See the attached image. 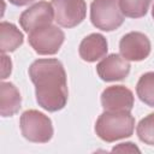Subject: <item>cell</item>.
Here are the masks:
<instances>
[{"label": "cell", "instance_id": "cell-1", "mask_svg": "<svg viewBox=\"0 0 154 154\" xmlns=\"http://www.w3.org/2000/svg\"><path fill=\"white\" fill-rule=\"evenodd\" d=\"M38 106L48 112L63 109L69 99L65 69L58 59H37L29 67Z\"/></svg>", "mask_w": 154, "mask_h": 154}, {"label": "cell", "instance_id": "cell-2", "mask_svg": "<svg viewBox=\"0 0 154 154\" xmlns=\"http://www.w3.org/2000/svg\"><path fill=\"white\" fill-rule=\"evenodd\" d=\"M135 118L126 111H103L96 123L95 132L105 142H116L134 134Z\"/></svg>", "mask_w": 154, "mask_h": 154}, {"label": "cell", "instance_id": "cell-3", "mask_svg": "<svg viewBox=\"0 0 154 154\" xmlns=\"http://www.w3.org/2000/svg\"><path fill=\"white\" fill-rule=\"evenodd\" d=\"M19 126L23 137L34 143L49 142L54 132L51 118L37 109L23 112L19 119Z\"/></svg>", "mask_w": 154, "mask_h": 154}, {"label": "cell", "instance_id": "cell-4", "mask_svg": "<svg viewBox=\"0 0 154 154\" xmlns=\"http://www.w3.org/2000/svg\"><path fill=\"white\" fill-rule=\"evenodd\" d=\"M119 0H93L90 5L91 24L102 31H113L124 23Z\"/></svg>", "mask_w": 154, "mask_h": 154}, {"label": "cell", "instance_id": "cell-5", "mask_svg": "<svg viewBox=\"0 0 154 154\" xmlns=\"http://www.w3.org/2000/svg\"><path fill=\"white\" fill-rule=\"evenodd\" d=\"M65 34L57 25L49 24L29 32V45L40 55H53L64 43Z\"/></svg>", "mask_w": 154, "mask_h": 154}, {"label": "cell", "instance_id": "cell-6", "mask_svg": "<svg viewBox=\"0 0 154 154\" xmlns=\"http://www.w3.org/2000/svg\"><path fill=\"white\" fill-rule=\"evenodd\" d=\"M54 20L63 28H73L81 24L87 16L84 0H52Z\"/></svg>", "mask_w": 154, "mask_h": 154}, {"label": "cell", "instance_id": "cell-7", "mask_svg": "<svg viewBox=\"0 0 154 154\" xmlns=\"http://www.w3.org/2000/svg\"><path fill=\"white\" fill-rule=\"evenodd\" d=\"M119 51L120 55L129 61H142L150 54L152 45L143 32L130 31L120 38Z\"/></svg>", "mask_w": 154, "mask_h": 154}, {"label": "cell", "instance_id": "cell-8", "mask_svg": "<svg viewBox=\"0 0 154 154\" xmlns=\"http://www.w3.org/2000/svg\"><path fill=\"white\" fill-rule=\"evenodd\" d=\"M54 20V10L52 4L47 1H38L25 11L19 17V24L25 32H31L38 28L52 24Z\"/></svg>", "mask_w": 154, "mask_h": 154}, {"label": "cell", "instance_id": "cell-9", "mask_svg": "<svg viewBox=\"0 0 154 154\" xmlns=\"http://www.w3.org/2000/svg\"><path fill=\"white\" fill-rule=\"evenodd\" d=\"M101 105L105 111L131 112L135 105L132 91L124 85H111L101 93Z\"/></svg>", "mask_w": 154, "mask_h": 154}, {"label": "cell", "instance_id": "cell-10", "mask_svg": "<svg viewBox=\"0 0 154 154\" xmlns=\"http://www.w3.org/2000/svg\"><path fill=\"white\" fill-rule=\"evenodd\" d=\"M130 63L120 54H109L105 57L97 65L96 72L99 77L105 82L122 81L128 77L130 72Z\"/></svg>", "mask_w": 154, "mask_h": 154}, {"label": "cell", "instance_id": "cell-11", "mask_svg": "<svg viewBox=\"0 0 154 154\" xmlns=\"http://www.w3.org/2000/svg\"><path fill=\"white\" fill-rule=\"evenodd\" d=\"M108 51L107 40L103 35L93 32L85 36L79 43V57L87 63H94L106 57Z\"/></svg>", "mask_w": 154, "mask_h": 154}, {"label": "cell", "instance_id": "cell-12", "mask_svg": "<svg viewBox=\"0 0 154 154\" xmlns=\"http://www.w3.org/2000/svg\"><path fill=\"white\" fill-rule=\"evenodd\" d=\"M22 105V96L17 87L11 82L0 84V114L2 117L14 116Z\"/></svg>", "mask_w": 154, "mask_h": 154}, {"label": "cell", "instance_id": "cell-13", "mask_svg": "<svg viewBox=\"0 0 154 154\" xmlns=\"http://www.w3.org/2000/svg\"><path fill=\"white\" fill-rule=\"evenodd\" d=\"M24 42V36L19 29L10 22H1L0 24V49L1 53L14 52Z\"/></svg>", "mask_w": 154, "mask_h": 154}, {"label": "cell", "instance_id": "cell-14", "mask_svg": "<svg viewBox=\"0 0 154 154\" xmlns=\"http://www.w3.org/2000/svg\"><path fill=\"white\" fill-rule=\"evenodd\" d=\"M136 94L142 102H144L149 107H154V72L143 73L137 84H136Z\"/></svg>", "mask_w": 154, "mask_h": 154}, {"label": "cell", "instance_id": "cell-15", "mask_svg": "<svg viewBox=\"0 0 154 154\" xmlns=\"http://www.w3.org/2000/svg\"><path fill=\"white\" fill-rule=\"evenodd\" d=\"M152 0H119V6L124 16L129 18H141L147 14Z\"/></svg>", "mask_w": 154, "mask_h": 154}, {"label": "cell", "instance_id": "cell-16", "mask_svg": "<svg viewBox=\"0 0 154 154\" xmlns=\"http://www.w3.org/2000/svg\"><path fill=\"white\" fill-rule=\"evenodd\" d=\"M136 132L140 141L148 146H154V113H149L140 120Z\"/></svg>", "mask_w": 154, "mask_h": 154}, {"label": "cell", "instance_id": "cell-17", "mask_svg": "<svg viewBox=\"0 0 154 154\" xmlns=\"http://www.w3.org/2000/svg\"><path fill=\"white\" fill-rule=\"evenodd\" d=\"M112 153H141L140 148L132 143V142H125V143H119L116 147L112 148Z\"/></svg>", "mask_w": 154, "mask_h": 154}, {"label": "cell", "instance_id": "cell-18", "mask_svg": "<svg viewBox=\"0 0 154 154\" xmlns=\"http://www.w3.org/2000/svg\"><path fill=\"white\" fill-rule=\"evenodd\" d=\"M1 65H2L1 79H5L11 75V71H12V61L7 55H5V53H2L1 55Z\"/></svg>", "mask_w": 154, "mask_h": 154}, {"label": "cell", "instance_id": "cell-19", "mask_svg": "<svg viewBox=\"0 0 154 154\" xmlns=\"http://www.w3.org/2000/svg\"><path fill=\"white\" fill-rule=\"evenodd\" d=\"M8 1L14 6H25V5H29L30 2H32L35 0H8Z\"/></svg>", "mask_w": 154, "mask_h": 154}, {"label": "cell", "instance_id": "cell-20", "mask_svg": "<svg viewBox=\"0 0 154 154\" xmlns=\"http://www.w3.org/2000/svg\"><path fill=\"white\" fill-rule=\"evenodd\" d=\"M152 16H153V18H154V5H153V8H152Z\"/></svg>", "mask_w": 154, "mask_h": 154}]
</instances>
